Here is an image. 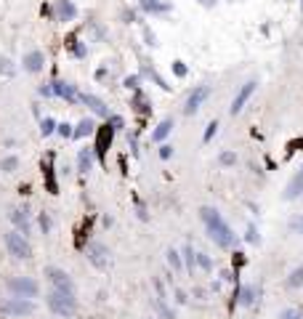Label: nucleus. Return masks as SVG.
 Instances as JSON below:
<instances>
[{
    "instance_id": "1",
    "label": "nucleus",
    "mask_w": 303,
    "mask_h": 319,
    "mask_svg": "<svg viewBox=\"0 0 303 319\" xmlns=\"http://www.w3.org/2000/svg\"><path fill=\"white\" fill-rule=\"evenodd\" d=\"M200 218H202V223H205V229H207V237H210L218 247L229 250V247L237 245V234L231 231V226L223 221V215L215 208H200Z\"/></svg>"
},
{
    "instance_id": "2",
    "label": "nucleus",
    "mask_w": 303,
    "mask_h": 319,
    "mask_svg": "<svg viewBox=\"0 0 303 319\" xmlns=\"http://www.w3.org/2000/svg\"><path fill=\"white\" fill-rule=\"evenodd\" d=\"M45 303H48V309L53 311V314L59 317H72L75 309H77V301L72 293H61V290H48V295H45Z\"/></svg>"
},
{
    "instance_id": "3",
    "label": "nucleus",
    "mask_w": 303,
    "mask_h": 319,
    "mask_svg": "<svg viewBox=\"0 0 303 319\" xmlns=\"http://www.w3.org/2000/svg\"><path fill=\"white\" fill-rule=\"evenodd\" d=\"M45 277H48V282L53 285V290L72 293V295H75V282H72V277H69L64 269H59V266H45Z\"/></svg>"
},
{
    "instance_id": "4",
    "label": "nucleus",
    "mask_w": 303,
    "mask_h": 319,
    "mask_svg": "<svg viewBox=\"0 0 303 319\" xmlns=\"http://www.w3.org/2000/svg\"><path fill=\"white\" fill-rule=\"evenodd\" d=\"M5 245H8L13 258H32V247H29L24 234H19V231H8L5 234Z\"/></svg>"
},
{
    "instance_id": "5",
    "label": "nucleus",
    "mask_w": 303,
    "mask_h": 319,
    "mask_svg": "<svg viewBox=\"0 0 303 319\" xmlns=\"http://www.w3.org/2000/svg\"><path fill=\"white\" fill-rule=\"evenodd\" d=\"M85 255H88V261H91L96 269H101V271L109 266V250H106L101 242H91L88 247H85Z\"/></svg>"
},
{
    "instance_id": "6",
    "label": "nucleus",
    "mask_w": 303,
    "mask_h": 319,
    "mask_svg": "<svg viewBox=\"0 0 303 319\" xmlns=\"http://www.w3.org/2000/svg\"><path fill=\"white\" fill-rule=\"evenodd\" d=\"M8 285H11V290L19 293V298H37V293H40V285L29 277H16Z\"/></svg>"
},
{
    "instance_id": "7",
    "label": "nucleus",
    "mask_w": 303,
    "mask_h": 319,
    "mask_svg": "<svg viewBox=\"0 0 303 319\" xmlns=\"http://www.w3.org/2000/svg\"><path fill=\"white\" fill-rule=\"evenodd\" d=\"M210 96V85H197L192 93H189V99H186V104H184V114H194L200 109L202 104H205V99Z\"/></svg>"
},
{
    "instance_id": "8",
    "label": "nucleus",
    "mask_w": 303,
    "mask_h": 319,
    "mask_svg": "<svg viewBox=\"0 0 303 319\" xmlns=\"http://www.w3.org/2000/svg\"><path fill=\"white\" fill-rule=\"evenodd\" d=\"M255 88H258V83H255V80H247V83L242 85V88H239V93L234 96V101H231L229 112H231V114H239V112H242V109H245V104H247V99H250L253 93H255Z\"/></svg>"
},
{
    "instance_id": "9",
    "label": "nucleus",
    "mask_w": 303,
    "mask_h": 319,
    "mask_svg": "<svg viewBox=\"0 0 303 319\" xmlns=\"http://www.w3.org/2000/svg\"><path fill=\"white\" fill-rule=\"evenodd\" d=\"M80 101L88 106L93 114H96V117H101V120H109V117H112V114H109V106H106L99 96H93V93H80Z\"/></svg>"
},
{
    "instance_id": "10",
    "label": "nucleus",
    "mask_w": 303,
    "mask_h": 319,
    "mask_svg": "<svg viewBox=\"0 0 303 319\" xmlns=\"http://www.w3.org/2000/svg\"><path fill=\"white\" fill-rule=\"evenodd\" d=\"M112 138H114V128H112V122L106 120V125L99 128V138H96V146H93L99 157H104V152H106V146L112 144Z\"/></svg>"
},
{
    "instance_id": "11",
    "label": "nucleus",
    "mask_w": 303,
    "mask_h": 319,
    "mask_svg": "<svg viewBox=\"0 0 303 319\" xmlns=\"http://www.w3.org/2000/svg\"><path fill=\"white\" fill-rule=\"evenodd\" d=\"M51 85H53V96H61V99H67L69 104H75V101L80 99V93L75 91V85H69V83H64V80H53Z\"/></svg>"
},
{
    "instance_id": "12",
    "label": "nucleus",
    "mask_w": 303,
    "mask_h": 319,
    "mask_svg": "<svg viewBox=\"0 0 303 319\" xmlns=\"http://www.w3.org/2000/svg\"><path fill=\"white\" fill-rule=\"evenodd\" d=\"M77 16V5L72 0H59L56 3V19L59 21H75Z\"/></svg>"
},
{
    "instance_id": "13",
    "label": "nucleus",
    "mask_w": 303,
    "mask_h": 319,
    "mask_svg": "<svg viewBox=\"0 0 303 319\" xmlns=\"http://www.w3.org/2000/svg\"><path fill=\"white\" fill-rule=\"evenodd\" d=\"M96 157H99V154H96V149H93V146H85V149H80V154H77V170H80V173H88Z\"/></svg>"
},
{
    "instance_id": "14",
    "label": "nucleus",
    "mask_w": 303,
    "mask_h": 319,
    "mask_svg": "<svg viewBox=\"0 0 303 319\" xmlns=\"http://www.w3.org/2000/svg\"><path fill=\"white\" fill-rule=\"evenodd\" d=\"M170 133H173V120H170V117H165V120H162L157 128L152 130V141H154V144H162V141H165V138H168Z\"/></svg>"
},
{
    "instance_id": "15",
    "label": "nucleus",
    "mask_w": 303,
    "mask_h": 319,
    "mask_svg": "<svg viewBox=\"0 0 303 319\" xmlns=\"http://www.w3.org/2000/svg\"><path fill=\"white\" fill-rule=\"evenodd\" d=\"M43 64H45V56L40 51H29L24 56V69H27V72H40Z\"/></svg>"
},
{
    "instance_id": "16",
    "label": "nucleus",
    "mask_w": 303,
    "mask_h": 319,
    "mask_svg": "<svg viewBox=\"0 0 303 319\" xmlns=\"http://www.w3.org/2000/svg\"><path fill=\"white\" fill-rule=\"evenodd\" d=\"M5 311H13V314H32L35 311V303H29L24 298H13L5 303Z\"/></svg>"
},
{
    "instance_id": "17",
    "label": "nucleus",
    "mask_w": 303,
    "mask_h": 319,
    "mask_svg": "<svg viewBox=\"0 0 303 319\" xmlns=\"http://www.w3.org/2000/svg\"><path fill=\"white\" fill-rule=\"evenodd\" d=\"M138 5L146 13H168L170 11V3H162V0H138Z\"/></svg>"
},
{
    "instance_id": "18",
    "label": "nucleus",
    "mask_w": 303,
    "mask_h": 319,
    "mask_svg": "<svg viewBox=\"0 0 303 319\" xmlns=\"http://www.w3.org/2000/svg\"><path fill=\"white\" fill-rule=\"evenodd\" d=\"M301 192H303V170H301V173L293 178L290 184H287V192H285V197H287V200H295V197H298Z\"/></svg>"
},
{
    "instance_id": "19",
    "label": "nucleus",
    "mask_w": 303,
    "mask_h": 319,
    "mask_svg": "<svg viewBox=\"0 0 303 319\" xmlns=\"http://www.w3.org/2000/svg\"><path fill=\"white\" fill-rule=\"evenodd\" d=\"M93 130H96L93 120H80V122H77V128H75V138H85V136H91Z\"/></svg>"
},
{
    "instance_id": "20",
    "label": "nucleus",
    "mask_w": 303,
    "mask_h": 319,
    "mask_svg": "<svg viewBox=\"0 0 303 319\" xmlns=\"http://www.w3.org/2000/svg\"><path fill=\"white\" fill-rule=\"evenodd\" d=\"M287 287H293V290L303 287V266H298V269L290 271V277H287Z\"/></svg>"
},
{
    "instance_id": "21",
    "label": "nucleus",
    "mask_w": 303,
    "mask_h": 319,
    "mask_svg": "<svg viewBox=\"0 0 303 319\" xmlns=\"http://www.w3.org/2000/svg\"><path fill=\"white\" fill-rule=\"evenodd\" d=\"M11 218L16 221L19 226L24 229V234H27V231H29V215H27V210H13V213H11Z\"/></svg>"
},
{
    "instance_id": "22",
    "label": "nucleus",
    "mask_w": 303,
    "mask_h": 319,
    "mask_svg": "<svg viewBox=\"0 0 303 319\" xmlns=\"http://www.w3.org/2000/svg\"><path fill=\"white\" fill-rule=\"evenodd\" d=\"M56 128H59V122L53 120V117H43V120H40V133H43V136L56 133Z\"/></svg>"
},
{
    "instance_id": "23",
    "label": "nucleus",
    "mask_w": 303,
    "mask_h": 319,
    "mask_svg": "<svg viewBox=\"0 0 303 319\" xmlns=\"http://www.w3.org/2000/svg\"><path fill=\"white\" fill-rule=\"evenodd\" d=\"M253 298H255V287H242V290H239V303H242V306H250L253 303Z\"/></svg>"
},
{
    "instance_id": "24",
    "label": "nucleus",
    "mask_w": 303,
    "mask_h": 319,
    "mask_svg": "<svg viewBox=\"0 0 303 319\" xmlns=\"http://www.w3.org/2000/svg\"><path fill=\"white\" fill-rule=\"evenodd\" d=\"M168 263L176 271H184V261H181V253H178V250H168Z\"/></svg>"
},
{
    "instance_id": "25",
    "label": "nucleus",
    "mask_w": 303,
    "mask_h": 319,
    "mask_svg": "<svg viewBox=\"0 0 303 319\" xmlns=\"http://www.w3.org/2000/svg\"><path fill=\"white\" fill-rule=\"evenodd\" d=\"M181 255H184V266L192 271V269H194V261H197V255H194V250H192L189 245H186L184 250H181Z\"/></svg>"
},
{
    "instance_id": "26",
    "label": "nucleus",
    "mask_w": 303,
    "mask_h": 319,
    "mask_svg": "<svg viewBox=\"0 0 303 319\" xmlns=\"http://www.w3.org/2000/svg\"><path fill=\"white\" fill-rule=\"evenodd\" d=\"M144 75H146V77H152V80H154V83H157V85H160V88H162V91H170V85H168L165 80H162V77H160L157 72H154V69H149V67H144Z\"/></svg>"
},
{
    "instance_id": "27",
    "label": "nucleus",
    "mask_w": 303,
    "mask_h": 319,
    "mask_svg": "<svg viewBox=\"0 0 303 319\" xmlns=\"http://www.w3.org/2000/svg\"><path fill=\"white\" fill-rule=\"evenodd\" d=\"M133 106H136V109L141 112V114H149V112H152V109H149V104L144 101V96H141L138 91H136V96H133Z\"/></svg>"
},
{
    "instance_id": "28",
    "label": "nucleus",
    "mask_w": 303,
    "mask_h": 319,
    "mask_svg": "<svg viewBox=\"0 0 303 319\" xmlns=\"http://www.w3.org/2000/svg\"><path fill=\"white\" fill-rule=\"evenodd\" d=\"M215 133H218V122L213 120V122H207V128H205V136H202V141H205V144H210Z\"/></svg>"
},
{
    "instance_id": "29",
    "label": "nucleus",
    "mask_w": 303,
    "mask_h": 319,
    "mask_svg": "<svg viewBox=\"0 0 303 319\" xmlns=\"http://www.w3.org/2000/svg\"><path fill=\"white\" fill-rule=\"evenodd\" d=\"M56 133H59L61 138H75V130H72V125H69V122H59Z\"/></svg>"
},
{
    "instance_id": "30",
    "label": "nucleus",
    "mask_w": 303,
    "mask_h": 319,
    "mask_svg": "<svg viewBox=\"0 0 303 319\" xmlns=\"http://www.w3.org/2000/svg\"><path fill=\"white\" fill-rule=\"evenodd\" d=\"M43 168H45V178H48V189H51L53 194H56V181H53V168H51V160L45 162Z\"/></svg>"
},
{
    "instance_id": "31",
    "label": "nucleus",
    "mask_w": 303,
    "mask_h": 319,
    "mask_svg": "<svg viewBox=\"0 0 303 319\" xmlns=\"http://www.w3.org/2000/svg\"><path fill=\"white\" fill-rule=\"evenodd\" d=\"M290 231H295V234H303V215H295V218H290Z\"/></svg>"
},
{
    "instance_id": "32",
    "label": "nucleus",
    "mask_w": 303,
    "mask_h": 319,
    "mask_svg": "<svg viewBox=\"0 0 303 319\" xmlns=\"http://www.w3.org/2000/svg\"><path fill=\"white\" fill-rule=\"evenodd\" d=\"M16 165H19V160H16V157H5L3 162H0V168H3L5 173H13V170H16Z\"/></svg>"
},
{
    "instance_id": "33",
    "label": "nucleus",
    "mask_w": 303,
    "mask_h": 319,
    "mask_svg": "<svg viewBox=\"0 0 303 319\" xmlns=\"http://www.w3.org/2000/svg\"><path fill=\"white\" fill-rule=\"evenodd\" d=\"M37 223H40L43 234H48V231H51V215L48 213H40V221H37Z\"/></svg>"
},
{
    "instance_id": "34",
    "label": "nucleus",
    "mask_w": 303,
    "mask_h": 319,
    "mask_svg": "<svg viewBox=\"0 0 303 319\" xmlns=\"http://www.w3.org/2000/svg\"><path fill=\"white\" fill-rule=\"evenodd\" d=\"M218 160H221V165H237V154L234 152H223Z\"/></svg>"
},
{
    "instance_id": "35",
    "label": "nucleus",
    "mask_w": 303,
    "mask_h": 319,
    "mask_svg": "<svg viewBox=\"0 0 303 319\" xmlns=\"http://www.w3.org/2000/svg\"><path fill=\"white\" fill-rule=\"evenodd\" d=\"M197 263H200V266H202V269H205V271H210V269H213V261H210V258H207V255H205V253H197Z\"/></svg>"
},
{
    "instance_id": "36",
    "label": "nucleus",
    "mask_w": 303,
    "mask_h": 319,
    "mask_svg": "<svg viewBox=\"0 0 303 319\" xmlns=\"http://www.w3.org/2000/svg\"><path fill=\"white\" fill-rule=\"evenodd\" d=\"M245 239H247V242H253V245H258V231H255V226H253V223H250V226H247V234H245Z\"/></svg>"
},
{
    "instance_id": "37",
    "label": "nucleus",
    "mask_w": 303,
    "mask_h": 319,
    "mask_svg": "<svg viewBox=\"0 0 303 319\" xmlns=\"http://www.w3.org/2000/svg\"><path fill=\"white\" fill-rule=\"evenodd\" d=\"M173 75L176 77H186V64L184 61H173Z\"/></svg>"
},
{
    "instance_id": "38",
    "label": "nucleus",
    "mask_w": 303,
    "mask_h": 319,
    "mask_svg": "<svg viewBox=\"0 0 303 319\" xmlns=\"http://www.w3.org/2000/svg\"><path fill=\"white\" fill-rule=\"evenodd\" d=\"M160 157H162V160H170V157H173V146H170V144H162V146H160Z\"/></svg>"
},
{
    "instance_id": "39",
    "label": "nucleus",
    "mask_w": 303,
    "mask_h": 319,
    "mask_svg": "<svg viewBox=\"0 0 303 319\" xmlns=\"http://www.w3.org/2000/svg\"><path fill=\"white\" fill-rule=\"evenodd\" d=\"M138 83H141V77H138V75L125 77V85H128V88H133V91H138Z\"/></svg>"
},
{
    "instance_id": "40",
    "label": "nucleus",
    "mask_w": 303,
    "mask_h": 319,
    "mask_svg": "<svg viewBox=\"0 0 303 319\" xmlns=\"http://www.w3.org/2000/svg\"><path fill=\"white\" fill-rule=\"evenodd\" d=\"M0 72L11 75V72H13V69H11V61H0Z\"/></svg>"
},
{
    "instance_id": "41",
    "label": "nucleus",
    "mask_w": 303,
    "mask_h": 319,
    "mask_svg": "<svg viewBox=\"0 0 303 319\" xmlns=\"http://www.w3.org/2000/svg\"><path fill=\"white\" fill-rule=\"evenodd\" d=\"M176 301H178V303H186L189 298H186V293H184V290H176Z\"/></svg>"
},
{
    "instance_id": "42",
    "label": "nucleus",
    "mask_w": 303,
    "mask_h": 319,
    "mask_svg": "<svg viewBox=\"0 0 303 319\" xmlns=\"http://www.w3.org/2000/svg\"><path fill=\"white\" fill-rule=\"evenodd\" d=\"M144 37H146V43H149V45H157V43H154V35L149 32V29H146V32H144Z\"/></svg>"
},
{
    "instance_id": "43",
    "label": "nucleus",
    "mask_w": 303,
    "mask_h": 319,
    "mask_svg": "<svg viewBox=\"0 0 303 319\" xmlns=\"http://www.w3.org/2000/svg\"><path fill=\"white\" fill-rule=\"evenodd\" d=\"M133 19H136V13H133V11H125V21H128V24H130Z\"/></svg>"
},
{
    "instance_id": "44",
    "label": "nucleus",
    "mask_w": 303,
    "mask_h": 319,
    "mask_svg": "<svg viewBox=\"0 0 303 319\" xmlns=\"http://www.w3.org/2000/svg\"><path fill=\"white\" fill-rule=\"evenodd\" d=\"M298 314H295V311H285V319H295Z\"/></svg>"
},
{
    "instance_id": "45",
    "label": "nucleus",
    "mask_w": 303,
    "mask_h": 319,
    "mask_svg": "<svg viewBox=\"0 0 303 319\" xmlns=\"http://www.w3.org/2000/svg\"><path fill=\"white\" fill-rule=\"evenodd\" d=\"M202 5H207V8H210V5H215V0H200Z\"/></svg>"
}]
</instances>
